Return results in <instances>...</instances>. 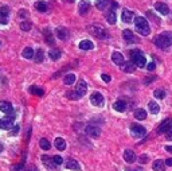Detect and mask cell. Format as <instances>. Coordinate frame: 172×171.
<instances>
[{
    "label": "cell",
    "instance_id": "obj_7",
    "mask_svg": "<svg viewBox=\"0 0 172 171\" xmlns=\"http://www.w3.org/2000/svg\"><path fill=\"white\" fill-rule=\"evenodd\" d=\"M12 123H14V113L11 116H6L4 119L0 120V128L2 129H11Z\"/></svg>",
    "mask_w": 172,
    "mask_h": 171
},
{
    "label": "cell",
    "instance_id": "obj_54",
    "mask_svg": "<svg viewBox=\"0 0 172 171\" xmlns=\"http://www.w3.org/2000/svg\"><path fill=\"white\" fill-rule=\"evenodd\" d=\"M65 2H67V3H74L75 0H65Z\"/></svg>",
    "mask_w": 172,
    "mask_h": 171
},
{
    "label": "cell",
    "instance_id": "obj_18",
    "mask_svg": "<svg viewBox=\"0 0 172 171\" xmlns=\"http://www.w3.org/2000/svg\"><path fill=\"white\" fill-rule=\"evenodd\" d=\"M112 61L116 65H120V66L125 62V61H124V55H122L121 53H118V51H116V53H113V54H112Z\"/></svg>",
    "mask_w": 172,
    "mask_h": 171
},
{
    "label": "cell",
    "instance_id": "obj_8",
    "mask_svg": "<svg viewBox=\"0 0 172 171\" xmlns=\"http://www.w3.org/2000/svg\"><path fill=\"white\" fill-rule=\"evenodd\" d=\"M85 132L88 133L89 136H92V137H98L100 136V128L96 127V125H86V128H85Z\"/></svg>",
    "mask_w": 172,
    "mask_h": 171
},
{
    "label": "cell",
    "instance_id": "obj_29",
    "mask_svg": "<svg viewBox=\"0 0 172 171\" xmlns=\"http://www.w3.org/2000/svg\"><path fill=\"white\" fill-rule=\"evenodd\" d=\"M94 47V44L92 40H82V42L79 43V49L81 50H92Z\"/></svg>",
    "mask_w": 172,
    "mask_h": 171
},
{
    "label": "cell",
    "instance_id": "obj_53",
    "mask_svg": "<svg viewBox=\"0 0 172 171\" xmlns=\"http://www.w3.org/2000/svg\"><path fill=\"white\" fill-rule=\"evenodd\" d=\"M126 171H141V169H134V170H126Z\"/></svg>",
    "mask_w": 172,
    "mask_h": 171
},
{
    "label": "cell",
    "instance_id": "obj_28",
    "mask_svg": "<svg viewBox=\"0 0 172 171\" xmlns=\"http://www.w3.org/2000/svg\"><path fill=\"white\" fill-rule=\"evenodd\" d=\"M148 108H149V112L152 113V115H157L159 111H160V107H159L155 101H149V103H148Z\"/></svg>",
    "mask_w": 172,
    "mask_h": 171
},
{
    "label": "cell",
    "instance_id": "obj_39",
    "mask_svg": "<svg viewBox=\"0 0 172 171\" xmlns=\"http://www.w3.org/2000/svg\"><path fill=\"white\" fill-rule=\"evenodd\" d=\"M30 93H32V95H36V96H43V89H40L38 86H31L30 88Z\"/></svg>",
    "mask_w": 172,
    "mask_h": 171
},
{
    "label": "cell",
    "instance_id": "obj_47",
    "mask_svg": "<svg viewBox=\"0 0 172 171\" xmlns=\"http://www.w3.org/2000/svg\"><path fill=\"white\" fill-rule=\"evenodd\" d=\"M101 77H102V80H104L105 82H110V80H112V77H110L109 74H102Z\"/></svg>",
    "mask_w": 172,
    "mask_h": 171
},
{
    "label": "cell",
    "instance_id": "obj_25",
    "mask_svg": "<svg viewBox=\"0 0 172 171\" xmlns=\"http://www.w3.org/2000/svg\"><path fill=\"white\" fill-rule=\"evenodd\" d=\"M134 119H137V120H145L147 119V112L144 111V109H141V108H138L134 111Z\"/></svg>",
    "mask_w": 172,
    "mask_h": 171
},
{
    "label": "cell",
    "instance_id": "obj_12",
    "mask_svg": "<svg viewBox=\"0 0 172 171\" xmlns=\"http://www.w3.org/2000/svg\"><path fill=\"white\" fill-rule=\"evenodd\" d=\"M155 8H156V11L159 12V14H161V15H168V12H170L168 6H167L165 3H161V2L155 4Z\"/></svg>",
    "mask_w": 172,
    "mask_h": 171
},
{
    "label": "cell",
    "instance_id": "obj_32",
    "mask_svg": "<svg viewBox=\"0 0 172 171\" xmlns=\"http://www.w3.org/2000/svg\"><path fill=\"white\" fill-rule=\"evenodd\" d=\"M43 35H44V38H46V42L52 46V44H54V36H52V34L50 32V30H44Z\"/></svg>",
    "mask_w": 172,
    "mask_h": 171
},
{
    "label": "cell",
    "instance_id": "obj_4",
    "mask_svg": "<svg viewBox=\"0 0 172 171\" xmlns=\"http://www.w3.org/2000/svg\"><path fill=\"white\" fill-rule=\"evenodd\" d=\"M88 31L92 35L96 36V38H98V39L108 38V31H106L105 28L101 26V24H90V26L88 27Z\"/></svg>",
    "mask_w": 172,
    "mask_h": 171
},
{
    "label": "cell",
    "instance_id": "obj_41",
    "mask_svg": "<svg viewBox=\"0 0 172 171\" xmlns=\"http://www.w3.org/2000/svg\"><path fill=\"white\" fill-rule=\"evenodd\" d=\"M11 171H26V167H24L23 163L14 164V166H11Z\"/></svg>",
    "mask_w": 172,
    "mask_h": 171
},
{
    "label": "cell",
    "instance_id": "obj_3",
    "mask_svg": "<svg viewBox=\"0 0 172 171\" xmlns=\"http://www.w3.org/2000/svg\"><path fill=\"white\" fill-rule=\"evenodd\" d=\"M134 26H136L137 32H140L141 35L147 36L149 34V23L147 22V19L143 18V16H137V18L134 19Z\"/></svg>",
    "mask_w": 172,
    "mask_h": 171
},
{
    "label": "cell",
    "instance_id": "obj_55",
    "mask_svg": "<svg viewBox=\"0 0 172 171\" xmlns=\"http://www.w3.org/2000/svg\"><path fill=\"white\" fill-rule=\"evenodd\" d=\"M2 151H3V144L0 143V152H2Z\"/></svg>",
    "mask_w": 172,
    "mask_h": 171
},
{
    "label": "cell",
    "instance_id": "obj_33",
    "mask_svg": "<svg viewBox=\"0 0 172 171\" xmlns=\"http://www.w3.org/2000/svg\"><path fill=\"white\" fill-rule=\"evenodd\" d=\"M35 8L39 12H47V4L44 2H36L35 3Z\"/></svg>",
    "mask_w": 172,
    "mask_h": 171
},
{
    "label": "cell",
    "instance_id": "obj_30",
    "mask_svg": "<svg viewBox=\"0 0 172 171\" xmlns=\"http://www.w3.org/2000/svg\"><path fill=\"white\" fill-rule=\"evenodd\" d=\"M110 2H112V0H100V2H97L96 7L98 8V10L104 11L105 8H108V6H110Z\"/></svg>",
    "mask_w": 172,
    "mask_h": 171
},
{
    "label": "cell",
    "instance_id": "obj_17",
    "mask_svg": "<svg viewBox=\"0 0 172 171\" xmlns=\"http://www.w3.org/2000/svg\"><path fill=\"white\" fill-rule=\"evenodd\" d=\"M90 10V4L86 2V0H82V2L79 3V6H78V11H79V14L81 15H86L89 12Z\"/></svg>",
    "mask_w": 172,
    "mask_h": 171
},
{
    "label": "cell",
    "instance_id": "obj_2",
    "mask_svg": "<svg viewBox=\"0 0 172 171\" xmlns=\"http://www.w3.org/2000/svg\"><path fill=\"white\" fill-rule=\"evenodd\" d=\"M129 57H130V61L134 63V66H136V67H144L147 65L145 55L143 54L140 50H130L129 51Z\"/></svg>",
    "mask_w": 172,
    "mask_h": 171
},
{
    "label": "cell",
    "instance_id": "obj_6",
    "mask_svg": "<svg viewBox=\"0 0 172 171\" xmlns=\"http://www.w3.org/2000/svg\"><path fill=\"white\" fill-rule=\"evenodd\" d=\"M130 132L134 137H141L145 135V128L140 124H132L130 125Z\"/></svg>",
    "mask_w": 172,
    "mask_h": 171
},
{
    "label": "cell",
    "instance_id": "obj_23",
    "mask_svg": "<svg viewBox=\"0 0 172 171\" xmlns=\"http://www.w3.org/2000/svg\"><path fill=\"white\" fill-rule=\"evenodd\" d=\"M113 108H114V111H117V112H124L126 109V104L122 100H118L113 104Z\"/></svg>",
    "mask_w": 172,
    "mask_h": 171
},
{
    "label": "cell",
    "instance_id": "obj_31",
    "mask_svg": "<svg viewBox=\"0 0 172 171\" xmlns=\"http://www.w3.org/2000/svg\"><path fill=\"white\" fill-rule=\"evenodd\" d=\"M34 54H35V53H34V50H32L31 47H26V49L23 50V57H24L26 59L34 58Z\"/></svg>",
    "mask_w": 172,
    "mask_h": 171
},
{
    "label": "cell",
    "instance_id": "obj_35",
    "mask_svg": "<svg viewBox=\"0 0 172 171\" xmlns=\"http://www.w3.org/2000/svg\"><path fill=\"white\" fill-rule=\"evenodd\" d=\"M43 58H44L43 50H42V49H39V50L34 54V59H35V62H43Z\"/></svg>",
    "mask_w": 172,
    "mask_h": 171
},
{
    "label": "cell",
    "instance_id": "obj_22",
    "mask_svg": "<svg viewBox=\"0 0 172 171\" xmlns=\"http://www.w3.org/2000/svg\"><path fill=\"white\" fill-rule=\"evenodd\" d=\"M65 166H66V169H69V170H79V164H78V162H77L75 159H71V158L66 160Z\"/></svg>",
    "mask_w": 172,
    "mask_h": 171
},
{
    "label": "cell",
    "instance_id": "obj_15",
    "mask_svg": "<svg viewBox=\"0 0 172 171\" xmlns=\"http://www.w3.org/2000/svg\"><path fill=\"white\" fill-rule=\"evenodd\" d=\"M121 19H122L124 23H130L133 20V11L124 10L122 11V15H121Z\"/></svg>",
    "mask_w": 172,
    "mask_h": 171
},
{
    "label": "cell",
    "instance_id": "obj_42",
    "mask_svg": "<svg viewBox=\"0 0 172 171\" xmlns=\"http://www.w3.org/2000/svg\"><path fill=\"white\" fill-rule=\"evenodd\" d=\"M0 14H2V15H4V16H8V15H10V8H8V7H0Z\"/></svg>",
    "mask_w": 172,
    "mask_h": 171
},
{
    "label": "cell",
    "instance_id": "obj_38",
    "mask_svg": "<svg viewBox=\"0 0 172 171\" xmlns=\"http://www.w3.org/2000/svg\"><path fill=\"white\" fill-rule=\"evenodd\" d=\"M153 96L159 100H163V99H165V92L163 90V89H156L155 93H153Z\"/></svg>",
    "mask_w": 172,
    "mask_h": 171
},
{
    "label": "cell",
    "instance_id": "obj_40",
    "mask_svg": "<svg viewBox=\"0 0 172 171\" xmlns=\"http://www.w3.org/2000/svg\"><path fill=\"white\" fill-rule=\"evenodd\" d=\"M66 96H67L70 100H79V99H81V96H79L75 90H74V92H67V93H66Z\"/></svg>",
    "mask_w": 172,
    "mask_h": 171
},
{
    "label": "cell",
    "instance_id": "obj_46",
    "mask_svg": "<svg viewBox=\"0 0 172 171\" xmlns=\"http://www.w3.org/2000/svg\"><path fill=\"white\" fill-rule=\"evenodd\" d=\"M165 137H167L168 140H172V127L165 132Z\"/></svg>",
    "mask_w": 172,
    "mask_h": 171
},
{
    "label": "cell",
    "instance_id": "obj_14",
    "mask_svg": "<svg viewBox=\"0 0 172 171\" xmlns=\"http://www.w3.org/2000/svg\"><path fill=\"white\" fill-rule=\"evenodd\" d=\"M0 111L4 113H14V109H12L10 101H0Z\"/></svg>",
    "mask_w": 172,
    "mask_h": 171
},
{
    "label": "cell",
    "instance_id": "obj_11",
    "mask_svg": "<svg viewBox=\"0 0 172 171\" xmlns=\"http://www.w3.org/2000/svg\"><path fill=\"white\" fill-rule=\"evenodd\" d=\"M86 90H88V85H86V82L84 80H79L78 84H77V86H75V92L78 93L81 97H84L86 95Z\"/></svg>",
    "mask_w": 172,
    "mask_h": 171
},
{
    "label": "cell",
    "instance_id": "obj_52",
    "mask_svg": "<svg viewBox=\"0 0 172 171\" xmlns=\"http://www.w3.org/2000/svg\"><path fill=\"white\" fill-rule=\"evenodd\" d=\"M165 151H168L172 154V146H165Z\"/></svg>",
    "mask_w": 172,
    "mask_h": 171
},
{
    "label": "cell",
    "instance_id": "obj_49",
    "mask_svg": "<svg viewBox=\"0 0 172 171\" xmlns=\"http://www.w3.org/2000/svg\"><path fill=\"white\" fill-rule=\"evenodd\" d=\"M155 67H156V65H155V62H151L148 63V66H147V69L151 72V70H155Z\"/></svg>",
    "mask_w": 172,
    "mask_h": 171
},
{
    "label": "cell",
    "instance_id": "obj_34",
    "mask_svg": "<svg viewBox=\"0 0 172 171\" xmlns=\"http://www.w3.org/2000/svg\"><path fill=\"white\" fill-rule=\"evenodd\" d=\"M63 82L66 84V85H71V84H74V82H75V74H66V76H65Z\"/></svg>",
    "mask_w": 172,
    "mask_h": 171
},
{
    "label": "cell",
    "instance_id": "obj_1",
    "mask_svg": "<svg viewBox=\"0 0 172 171\" xmlns=\"http://www.w3.org/2000/svg\"><path fill=\"white\" fill-rule=\"evenodd\" d=\"M155 44L159 47V49H167L172 44V32L170 31H165V32H161L160 35H157L155 38Z\"/></svg>",
    "mask_w": 172,
    "mask_h": 171
},
{
    "label": "cell",
    "instance_id": "obj_21",
    "mask_svg": "<svg viewBox=\"0 0 172 171\" xmlns=\"http://www.w3.org/2000/svg\"><path fill=\"white\" fill-rule=\"evenodd\" d=\"M122 70H124L125 73H133L134 69H136V66H134V63L132 62V61H128V62H124L121 65Z\"/></svg>",
    "mask_w": 172,
    "mask_h": 171
},
{
    "label": "cell",
    "instance_id": "obj_20",
    "mask_svg": "<svg viewBox=\"0 0 172 171\" xmlns=\"http://www.w3.org/2000/svg\"><path fill=\"white\" fill-rule=\"evenodd\" d=\"M105 19L108 20V23H109V24H114V23H116V20H117L116 12H114L113 10H109V11L105 14Z\"/></svg>",
    "mask_w": 172,
    "mask_h": 171
},
{
    "label": "cell",
    "instance_id": "obj_24",
    "mask_svg": "<svg viewBox=\"0 0 172 171\" xmlns=\"http://www.w3.org/2000/svg\"><path fill=\"white\" fill-rule=\"evenodd\" d=\"M122 36H124V39L126 40V42H134L136 40V38H134V35H133V32L130 31V30H124L122 31Z\"/></svg>",
    "mask_w": 172,
    "mask_h": 171
},
{
    "label": "cell",
    "instance_id": "obj_26",
    "mask_svg": "<svg viewBox=\"0 0 172 171\" xmlns=\"http://www.w3.org/2000/svg\"><path fill=\"white\" fill-rule=\"evenodd\" d=\"M57 150H59V151H63L65 148H66V141H65L62 137H57L55 141H54Z\"/></svg>",
    "mask_w": 172,
    "mask_h": 171
},
{
    "label": "cell",
    "instance_id": "obj_10",
    "mask_svg": "<svg viewBox=\"0 0 172 171\" xmlns=\"http://www.w3.org/2000/svg\"><path fill=\"white\" fill-rule=\"evenodd\" d=\"M171 127H172V119H165L160 125H159L157 133H165Z\"/></svg>",
    "mask_w": 172,
    "mask_h": 171
},
{
    "label": "cell",
    "instance_id": "obj_19",
    "mask_svg": "<svg viewBox=\"0 0 172 171\" xmlns=\"http://www.w3.org/2000/svg\"><path fill=\"white\" fill-rule=\"evenodd\" d=\"M165 167H167L165 162H163V160H160V159L155 160L153 164H152V169H153L155 171H165Z\"/></svg>",
    "mask_w": 172,
    "mask_h": 171
},
{
    "label": "cell",
    "instance_id": "obj_48",
    "mask_svg": "<svg viewBox=\"0 0 172 171\" xmlns=\"http://www.w3.org/2000/svg\"><path fill=\"white\" fill-rule=\"evenodd\" d=\"M147 162H148V156H147V155H141V156H140V163L145 164Z\"/></svg>",
    "mask_w": 172,
    "mask_h": 171
},
{
    "label": "cell",
    "instance_id": "obj_37",
    "mask_svg": "<svg viewBox=\"0 0 172 171\" xmlns=\"http://www.w3.org/2000/svg\"><path fill=\"white\" fill-rule=\"evenodd\" d=\"M39 146H40V148H43V150H50V147H51V144H50V141H48L47 139H40V141H39Z\"/></svg>",
    "mask_w": 172,
    "mask_h": 171
},
{
    "label": "cell",
    "instance_id": "obj_36",
    "mask_svg": "<svg viewBox=\"0 0 172 171\" xmlns=\"http://www.w3.org/2000/svg\"><path fill=\"white\" fill-rule=\"evenodd\" d=\"M31 27H32V24L30 20H23V22L20 23V28H22L23 31H30Z\"/></svg>",
    "mask_w": 172,
    "mask_h": 171
},
{
    "label": "cell",
    "instance_id": "obj_45",
    "mask_svg": "<svg viewBox=\"0 0 172 171\" xmlns=\"http://www.w3.org/2000/svg\"><path fill=\"white\" fill-rule=\"evenodd\" d=\"M11 129H12V131L10 132V135H11V136H14V135H16V133L19 132V127H18V125H16V127H12Z\"/></svg>",
    "mask_w": 172,
    "mask_h": 171
},
{
    "label": "cell",
    "instance_id": "obj_13",
    "mask_svg": "<svg viewBox=\"0 0 172 171\" xmlns=\"http://www.w3.org/2000/svg\"><path fill=\"white\" fill-rule=\"evenodd\" d=\"M55 34H57V36L61 39V40H65V39H67L69 38V30L67 28H65V27H58L55 30Z\"/></svg>",
    "mask_w": 172,
    "mask_h": 171
},
{
    "label": "cell",
    "instance_id": "obj_27",
    "mask_svg": "<svg viewBox=\"0 0 172 171\" xmlns=\"http://www.w3.org/2000/svg\"><path fill=\"white\" fill-rule=\"evenodd\" d=\"M61 55H62V51L59 50V49H52V50L48 53V57L52 59V61H57L61 58Z\"/></svg>",
    "mask_w": 172,
    "mask_h": 171
},
{
    "label": "cell",
    "instance_id": "obj_50",
    "mask_svg": "<svg viewBox=\"0 0 172 171\" xmlns=\"http://www.w3.org/2000/svg\"><path fill=\"white\" fill-rule=\"evenodd\" d=\"M26 171H39L38 169L35 167V166H30V167H27V170Z\"/></svg>",
    "mask_w": 172,
    "mask_h": 171
},
{
    "label": "cell",
    "instance_id": "obj_16",
    "mask_svg": "<svg viewBox=\"0 0 172 171\" xmlns=\"http://www.w3.org/2000/svg\"><path fill=\"white\" fill-rule=\"evenodd\" d=\"M124 159L125 162H128V163H133L134 160H136V155H134V152L132 150H125L124 151Z\"/></svg>",
    "mask_w": 172,
    "mask_h": 171
},
{
    "label": "cell",
    "instance_id": "obj_44",
    "mask_svg": "<svg viewBox=\"0 0 172 171\" xmlns=\"http://www.w3.org/2000/svg\"><path fill=\"white\" fill-rule=\"evenodd\" d=\"M8 23V18L0 14V24H7Z\"/></svg>",
    "mask_w": 172,
    "mask_h": 171
},
{
    "label": "cell",
    "instance_id": "obj_43",
    "mask_svg": "<svg viewBox=\"0 0 172 171\" xmlns=\"http://www.w3.org/2000/svg\"><path fill=\"white\" fill-rule=\"evenodd\" d=\"M52 159H54V162H55V164H57V166H61V164L63 163V159H62V158H61L59 155L52 156Z\"/></svg>",
    "mask_w": 172,
    "mask_h": 171
},
{
    "label": "cell",
    "instance_id": "obj_9",
    "mask_svg": "<svg viewBox=\"0 0 172 171\" xmlns=\"http://www.w3.org/2000/svg\"><path fill=\"white\" fill-rule=\"evenodd\" d=\"M42 162H43V164L46 166L48 170H55V169H57V164H55V162H54V159H52L51 156L43 155V156H42Z\"/></svg>",
    "mask_w": 172,
    "mask_h": 171
},
{
    "label": "cell",
    "instance_id": "obj_5",
    "mask_svg": "<svg viewBox=\"0 0 172 171\" xmlns=\"http://www.w3.org/2000/svg\"><path fill=\"white\" fill-rule=\"evenodd\" d=\"M90 101H92V104L94 107H102L104 105V96L100 92H94L90 96Z\"/></svg>",
    "mask_w": 172,
    "mask_h": 171
},
{
    "label": "cell",
    "instance_id": "obj_51",
    "mask_svg": "<svg viewBox=\"0 0 172 171\" xmlns=\"http://www.w3.org/2000/svg\"><path fill=\"white\" fill-rule=\"evenodd\" d=\"M165 164H167V166H172V158H170V159L165 160Z\"/></svg>",
    "mask_w": 172,
    "mask_h": 171
}]
</instances>
